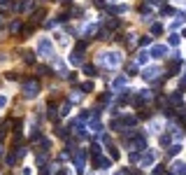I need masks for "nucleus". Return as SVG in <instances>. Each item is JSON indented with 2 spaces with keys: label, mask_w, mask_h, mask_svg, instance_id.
<instances>
[{
  "label": "nucleus",
  "mask_w": 186,
  "mask_h": 175,
  "mask_svg": "<svg viewBox=\"0 0 186 175\" xmlns=\"http://www.w3.org/2000/svg\"><path fill=\"white\" fill-rule=\"evenodd\" d=\"M100 63L102 65H109V68H117V65L121 63V56H119L117 52H107V54L100 56Z\"/></svg>",
  "instance_id": "f257e3e1"
},
{
  "label": "nucleus",
  "mask_w": 186,
  "mask_h": 175,
  "mask_svg": "<svg viewBox=\"0 0 186 175\" xmlns=\"http://www.w3.org/2000/svg\"><path fill=\"white\" fill-rule=\"evenodd\" d=\"M37 52H40V54H44V56H51V52H53L51 40H49V37H42V40L37 42Z\"/></svg>",
  "instance_id": "f03ea898"
},
{
  "label": "nucleus",
  "mask_w": 186,
  "mask_h": 175,
  "mask_svg": "<svg viewBox=\"0 0 186 175\" xmlns=\"http://www.w3.org/2000/svg\"><path fill=\"white\" fill-rule=\"evenodd\" d=\"M37 89H40V86H37V82H35V80H28L26 84H23V96H26V98H35V96H37Z\"/></svg>",
  "instance_id": "7ed1b4c3"
},
{
  "label": "nucleus",
  "mask_w": 186,
  "mask_h": 175,
  "mask_svg": "<svg viewBox=\"0 0 186 175\" xmlns=\"http://www.w3.org/2000/svg\"><path fill=\"white\" fill-rule=\"evenodd\" d=\"M81 61H84V56H81V49H74V52H72V58H70V63H72V65H79Z\"/></svg>",
  "instance_id": "20e7f679"
},
{
  "label": "nucleus",
  "mask_w": 186,
  "mask_h": 175,
  "mask_svg": "<svg viewBox=\"0 0 186 175\" xmlns=\"http://www.w3.org/2000/svg\"><path fill=\"white\" fill-rule=\"evenodd\" d=\"M158 73H160L158 68H147L144 70V77H147V80H154V77H158Z\"/></svg>",
  "instance_id": "39448f33"
},
{
  "label": "nucleus",
  "mask_w": 186,
  "mask_h": 175,
  "mask_svg": "<svg viewBox=\"0 0 186 175\" xmlns=\"http://www.w3.org/2000/svg\"><path fill=\"white\" fill-rule=\"evenodd\" d=\"M165 52H168V49H165V47H160V44H156V47L151 49V54H156V58H160V56H165Z\"/></svg>",
  "instance_id": "423d86ee"
},
{
  "label": "nucleus",
  "mask_w": 186,
  "mask_h": 175,
  "mask_svg": "<svg viewBox=\"0 0 186 175\" xmlns=\"http://www.w3.org/2000/svg\"><path fill=\"white\" fill-rule=\"evenodd\" d=\"M147 58H149L147 52H140V54H137V63H147Z\"/></svg>",
  "instance_id": "0eeeda50"
},
{
  "label": "nucleus",
  "mask_w": 186,
  "mask_h": 175,
  "mask_svg": "<svg viewBox=\"0 0 186 175\" xmlns=\"http://www.w3.org/2000/svg\"><path fill=\"white\" fill-rule=\"evenodd\" d=\"M170 103H175V105H181V96H179V94H172V96H170Z\"/></svg>",
  "instance_id": "6e6552de"
},
{
  "label": "nucleus",
  "mask_w": 186,
  "mask_h": 175,
  "mask_svg": "<svg viewBox=\"0 0 186 175\" xmlns=\"http://www.w3.org/2000/svg\"><path fill=\"white\" fill-rule=\"evenodd\" d=\"M160 31H163V26H160V23H154V26H151V33H156V35H158Z\"/></svg>",
  "instance_id": "1a4fd4ad"
},
{
  "label": "nucleus",
  "mask_w": 186,
  "mask_h": 175,
  "mask_svg": "<svg viewBox=\"0 0 186 175\" xmlns=\"http://www.w3.org/2000/svg\"><path fill=\"white\" fill-rule=\"evenodd\" d=\"M170 44L177 47V44H179V35H170Z\"/></svg>",
  "instance_id": "9d476101"
},
{
  "label": "nucleus",
  "mask_w": 186,
  "mask_h": 175,
  "mask_svg": "<svg viewBox=\"0 0 186 175\" xmlns=\"http://www.w3.org/2000/svg\"><path fill=\"white\" fill-rule=\"evenodd\" d=\"M5 105H7V96H5V94H0V110H2Z\"/></svg>",
  "instance_id": "9b49d317"
},
{
  "label": "nucleus",
  "mask_w": 186,
  "mask_h": 175,
  "mask_svg": "<svg viewBox=\"0 0 186 175\" xmlns=\"http://www.w3.org/2000/svg\"><path fill=\"white\" fill-rule=\"evenodd\" d=\"M123 82H126L123 77H117V80H114V86H123Z\"/></svg>",
  "instance_id": "f8f14e48"
},
{
  "label": "nucleus",
  "mask_w": 186,
  "mask_h": 175,
  "mask_svg": "<svg viewBox=\"0 0 186 175\" xmlns=\"http://www.w3.org/2000/svg\"><path fill=\"white\" fill-rule=\"evenodd\" d=\"M179 149H181L179 145H175V147H170V156H172V154H179Z\"/></svg>",
  "instance_id": "ddd939ff"
},
{
  "label": "nucleus",
  "mask_w": 186,
  "mask_h": 175,
  "mask_svg": "<svg viewBox=\"0 0 186 175\" xmlns=\"http://www.w3.org/2000/svg\"><path fill=\"white\" fill-rule=\"evenodd\" d=\"M0 23H2V16H0Z\"/></svg>",
  "instance_id": "4468645a"
},
{
  "label": "nucleus",
  "mask_w": 186,
  "mask_h": 175,
  "mask_svg": "<svg viewBox=\"0 0 186 175\" xmlns=\"http://www.w3.org/2000/svg\"><path fill=\"white\" fill-rule=\"evenodd\" d=\"M0 2H2V0H0Z\"/></svg>",
  "instance_id": "2eb2a0df"
}]
</instances>
